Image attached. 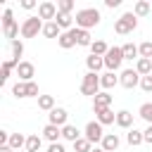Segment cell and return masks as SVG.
<instances>
[{
    "mask_svg": "<svg viewBox=\"0 0 152 152\" xmlns=\"http://www.w3.org/2000/svg\"><path fill=\"white\" fill-rule=\"evenodd\" d=\"M74 19H76V24H78L81 28H88V26H95V24L100 21V12H97L95 7H86V10H78Z\"/></svg>",
    "mask_w": 152,
    "mask_h": 152,
    "instance_id": "6da1fadb",
    "label": "cell"
},
{
    "mask_svg": "<svg viewBox=\"0 0 152 152\" xmlns=\"http://www.w3.org/2000/svg\"><path fill=\"white\" fill-rule=\"evenodd\" d=\"M135 12H126V14H121V19L114 24V28H116V33H131L133 28H135Z\"/></svg>",
    "mask_w": 152,
    "mask_h": 152,
    "instance_id": "7a4b0ae2",
    "label": "cell"
},
{
    "mask_svg": "<svg viewBox=\"0 0 152 152\" xmlns=\"http://www.w3.org/2000/svg\"><path fill=\"white\" fill-rule=\"evenodd\" d=\"M100 86H102V83H100L97 74L88 71L86 78H83V83H81V93H83V95H97V88H100Z\"/></svg>",
    "mask_w": 152,
    "mask_h": 152,
    "instance_id": "3957f363",
    "label": "cell"
},
{
    "mask_svg": "<svg viewBox=\"0 0 152 152\" xmlns=\"http://www.w3.org/2000/svg\"><path fill=\"white\" fill-rule=\"evenodd\" d=\"M38 31H43V24H40V17H28L21 26V36L24 38H33L38 36Z\"/></svg>",
    "mask_w": 152,
    "mask_h": 152,
    "instance_id": "277c9868",
    "label": "cell"
},
{
    "mask_svg": "<svg viewBox=\"0 0 152 152\" xmlns=\"http://www.w3.org/2000/svg\"><path fill=\"white\" fill-rule=\"evenodd\" d=\"M121 59H124V52H121V48H109V52H107V57H104V66L114 71V69H119Z\"/></svg>",
    "mask_w": 152,
    "mask_h": 152,
    "instance_id": "5b68a950",
    "label": "cell"
},
{
    "mask_svg": "<svg viewBox=\"0 0 152 152\" xmlns=\"http://www.w3.org/2000/svg\"><path fill=\"white\" fill-rule=\"evenodd\" d=\"M86 138H88L90 142H97V140L102 138V124H100V121H90V124L86 126Z\"/></svg>",
    "mask_w": 152,
    "mask_h": 152,
    "instance_id": "8992f818",
    "label": "cell"
},
{
    "mask_svg": "<svg viewBox=\"0 0 152 152\" xmlns=\"http://www.w3.org/2000/svg\"><path fill=\"white\" fill-rule=\"evenodd\" d=\"M109 102H112V95L109 93H97L95 100H93V107H95V114L102 112V109H109Z\"/></svg>",
    "mask_w": 152,
    "mask_h": 152,
    "instance_id": "52a82bcc",
    "label": "cell"
},
{
    "mask_svg": "<svg viewBox=\"0 0 152 152\" xmlns=\"http://www.w3.org/2000/svg\"><path fill=\"white\" fill-rule=\"evenodd\" d=\"M38 17L40 19H55L57 17V5L55 2H43L38 7Z\"/></svg>",
    "mask_w": 152,
    "mask_h": 152,
    "instance_id": "ba28073f",
    "label": "cell"
},
{
    "mask_svg": "<svg viewBox=\"0 0 152 152\" xmlns=\"http://www.w3.org/2000/svg\"><path fill=\"white\" fill-rule=\"evenodd\" d=\"M121 83H124L126 88H135V86H138V71H135V69H126V71L121 74Z\"/></svg>",
    "mask_w": 152,
    "mask_h": 152,
    "instance_id": "9c48e42d",
    "label": "cell"
},
{
    "mask_svg": "<svg viewBox=\"0 0 152 152\" xmlns=\"http://www.w3.org/2000/svg\"><path fill=\"white\" fill-rule=\"evenodd\" d=\"M59 45H62V48H71V45H76V28L64 31V33L59 36Z\"/></svg>",
    "mask_w": 152,
    "mask_h": 152,
    "instance_id": "30bf717a",
    "label": "cell"
},
{
    "mask_svg": "<svg viewBox=\"0 0 152 152\" xmlns=\"http://www.w3.org/2000/svg\"><path fill=\"white\" fill-rule=\"evenodd\" d=\"M17 74H19V78H24V81H31V76H33V64H31V62H19Z\"/></svg>",
    "mask_w": 152,
    "mask_h": 152,
    "instance_id": "8fae6325",
    "label": "cell"
},
{
    "mask_svg": "<svg viewBox=\"0 0 152 152\" xmlns=\"http://www.w3.org/2000/svg\"><path fill=\"white\" fill-rule=\"evenodd\" d=\"M66 121V112L62 109V107H55L52 112H50V124H55V126H62Z\"/></svg>",
    "mask_w": 152,
    "mask_h": 152,
    "instance_id": "7c38bea8",
    "label": "cell"
},
{
    "mask_svg": "<svg viewBox=\"0 0 152 152\" xmlns=\"http://www.w3.org/2000/svg\"><path fill=\"white\" fill-rule=\"evenodd\" d=\"M43 133H45V138H48V140H52V142H55V140H57V138L62 135L59 126H55V124H48V126L43 128Z\"/></svg>",
    "mask_w": 152,
    "mask_h": 152,
    "instance_id": "4fadbf2b",
    "label": "cell"
},
{
    "mask_svg": "<svg viewBox=\"0 0 152 152\" xmlns=\"http://www.w3.org/2000/svg\"><path fill=\"white\" fill-rule=\"evenodd\" d=\"M116 124H119V126H124V128H128V126L133 124V114H131V112H126V109H124V112H119V114H116Z\"/></svg>",
    "mask_w": 152,
    "mask_h": 152,
    "instance_id": "5bb4252c",
    "label": "cell"
},
{
    "mask_svg": "<svg viewBox=\"0 0 152 152\" xmlns=\"http://www.w3.org/2000/svg\"><path fill=\"white\" fill-rule=\"evenodd\" d=\"M14 66H19V62H17V59H5V62H2V71H0V78L5 81V78L10 76V71H12Z\"/></svg>",
    "mask_w": 152,
    "mask_h": 152,
    "instance_id": "9a60e30c",
    "label": "cell"
},
{
    "mask_svg": "<svg viewBox=\"0 0 152 152\" xmlns=\"http://www.w3.org/2000/svg\"><path fill=\"white\" fill-rule=\"evenodd\" d=\"M62 135H64L66 140H74V142H76V140H78V128L71 126V124H66V126L62 128Z\"/></svg>",
    "mask_w": 152,
    "mask_h": 152,
    "instance_id": "2e32d148",
    "label": "cell"
},
{
    "mask_svg": "<svg viewBox=\"0 0 152 152\" xmlns=\"http://www.w3.org/2000/svg\"><path fill=\"white\" fill-rule=\"evenodd\" d=\"M102 145H104V147H102L104 152L116 150V147H119V138H116V135H104V138H102Z\"/></svg>",
    "mask_w": 152,
    "mask_h": 152,
    "instance_id": "e0dca14e",
    "label": "cell"
},
{
    "mask_svg": "<svg viewBox=\"0 0 152 152\" xmlns=\"http://www.w3.org/2000/svg\"><path fill=\"white\" fill-rule=\"evenodd\" d=\"M43 33H45V36H50V38H55V36L59 38V36H62V33H59V26H57V21H50V24H45V26H43Z\"/></svg>",
    "mask_w": 152,
    "mask_h": 152,
    "instance_id": "ac0fdd59",
    "label": "cell"
},
{
    "mask_svg": "<svg viewBox=\"0 0 152 152\" xmlns=\"http://www.w3.org/2000/svg\"><path fill=\"white\" fill-rule=\"evenodd\" d=\"M76 43L78 45H93L90 43V33L86 28H76Z\"/></svg>",
    "mask_w": 152,
    "mask_h": 152,
    "instance_id": "d6986e66",
    "label": "cell"
},
{
    "mask_svg": "<svg viewBox=\"0 0 152 152\" xmlns=\"http://www.w3.org/2000/svg\"><path fill=\"white\" fill-rule=\"evenodd\" d=\"M135 71H138V74H147V76H150V74H152V59H142V57H140V59H138V69H135Z\"/></svg>",
    "mask_w": 152,
    "mask_h": 152,
    "instance_id": "ffe728a7",
    "label": "cell"
},
{
    "mask_svg": "<svg viewBox=\"0 0 152 152\" xmlns=\"http://www.w3.org/2000/svg\"><path fill=\"white\" fill-rule=\"evenodd\" d=\"M38 107L52 112V109H55V100H52V95H40V97H38Z\"/></svg>",
    "mask_w": 152,
    "mask_h": 152,
    "instance_id": "44dd1931",
    "label": "cell"
},
{
    "mask_svg": "<svg viewBox=\"0 0 152 152\" xmlns=\"http://www.w3.org/2000/svg\"><path fill=\"white\" fill-rule=\"evenodd\" d=\"M102 64H104V59H102V57H97V55H90V57H88V69H90L93 74H95Z\"/></svg>",
    "mask_w": 152,
    "mask_h": 152,
    "instance_id": "7402d4cb",
    "label": "cell"
},
{
    "mask_svg": "<svg viewBox=\"0 0 152 152\" xmlns=\"http://www.w3.org/2000/svg\"><path fill=\"white\" fill-rule=\"evenodd\" d=\"M97 119H100V124H112L116 119V114L112 109H102V112H97Z\"/></svg>",
    "mask_w": 152,
    "mask_h": 152,
    "instance_id": "603a6c76",
    "label": "cell"
},
{
    "mask_svg": "<svg viewBox=\"0 0 152 152\" xmlns=\"http://www.w3.org/2000/svg\"><path fill=\"white\" fill-rule=\"evenodd\" d=\"M26 150L28 152H38L40 150V138L38 135H28L26 138Z\"/></svg>",
    "mask_w": 152,
    "mask_h": 152,
    "instance_id": "cb8c5ba5",
    "label": "cell"
},
{
    "mask_svg": "<svg viewBox=\"0 0 152 152\" xmlns=\"http://www.w3.org/2000/svg\"><path fill=\"white\" fill-rule=\"evenodd\" d=\"M55 21H57V26H62V28H69V26H71V17L64 14V12H57Z\"/></svg>",
    "mask_w": 152,
    "mask_h": 152,
    "instance_id": "d4e9b609",
    "label": "cell"
},
{
    "mask_svg": "<svg viewBox=\"0 0 152 152\" xmlns=\"http://www.w3.org/2000/svg\"><path fill=\"white\" fill-rule=\"evenodd\" d=\"M121 52H124V59H133V57H135L140 50H138L133 43H128V45H124V48H121Z\"/></svg>",
    "mask_w": 152,
    "mask_h": 152,
    "instance_id": "484cf974",
    "label": "cell"
},
{
    "mask_svg": "<svg viewBox=\"0 0 152 152\" xmlns=\"http://www.w3.org/2000/svg\"><path fill=\"white\" fill-rule=\"evenodd\" d=\"M145 138H142V133L140 131H135V128H131L128 131V145H140Z\"/></svg>",
    "mask_w": 152,
    "mask_h": 152,
    "instance_id": "4316f807",
    "label": "cell"
},
{
    "mask_svg": "<svg viewBox=\"0 0 152 152\" xmlns=\"http://www.w3.org/2000/svg\"><path fill=\"white\" fill-rule=\"evenodd\" d=\"M24 142H26V140H24V135H21V133H12V135H10V147L19 150Z\"/></svg>",
    "mask_w": 152,
    "mask_h": 152,
    "instance_id": "83f0119b",
    "label": "cell"
},
{
    "mask_svg": "<svg viewBox=\"0 0 152 152\" xmlns=\"http://www.w3.org/2000/svg\"><path fill=\"white\" fill-rule=\"evenodd\" d=\"M74 147H76V152H90V140L88 138H78L74 142Z\"/></svg>",
    "mask_w": 152,
    "mask_h": 152,
    "instance_id": "f1b7e54d",
    "label": "cell"
},
{
    "mask_svg": "<svg viewBox=\"0 0 152 152\" xmlns=\"http://www.w3.org/2000/svg\"><path fill=\"white\" fill-rule=\"evenodd\" d=\"M90 48H93V55H97V57H100V55H107V52H109V48H107V45H104L102 40H97V43H93Z\"/></svg>",
    "mask_w": 152,
    "mask_h": 152,
    "instance_id": "f546056e",
    "label": "cell"
},
{
    "mask_svg": "<svg viewBox=\"0 0 152 152\" xmlns=\"http://www.w3.org/2000/svg\"><path fill=\"white\" fill-rule=\"evenodd\" d=\"M24 55V45L19 43V40H12V59H17L19 62V57Z\"/></svg>",
    "mask_w": 152,
    "mask_h": 152,
    "instance_id": "4dcf8cb0",
    "label": "cell"
},
{
    "mask_svg": "<svg viewBox=\"0 0 152 152\" xmlns=\"http://www.w3.org/2000/svg\"><path fill=\"white\" fill-rule=\"evenodd\" d=\"M138 50H140L142 59H152V43H150V40H145V43H142V45H140Z\"/></svg>",
    "mask_w": 152,
    "mask_h": 152,
    "instance_id": "1f68e13d",
    "label": "cell"
},
{
    "mask_svg": "<svg viewBox=\"0 0 152 152\" xmlns=\"http://www.w3.org/2000/svg\"><path fill=\"white\" fill-rule=\"evenodd\" d=\"M140 116H142V119H147V121H150V126H152V102H145V104L140 107Z\"/></svg>",
    "mask_w": 152,
    "mask_h": 152,
    "instance_id": "d6a6232c",
    "label": "cell"
},
{
    "mask_svg": "<svg viewBox=\"0 0 152 152\" xmlns=\"http://www.w3.org/2000/svg\"><path fill=\"white\" fill-rule=\"evenodd\" d=\"M100 83H102L104 88H112V86L116 83V76H114V71H109V74H104V76L100 78Z\"/></svg>",
    "mask_w": 152,
    "mask_h": 152,
    "instance_id": "836d02e7",
    "label": "cell"
},
{
    "mask_svg": "<svg viewBox=\"0 0 152 152\" xmlns=\"http://www.w3.org/2000/svg\"><path fill=\"white\" fill-rule=\"evenodd\" d=\"M12 93H14L17 97H26V83H14V86H12Z\"/></svg>",
    "mask_w": 152,
    "mask_h": 152,
    "instance_id": "e575fe53",
    "label": "cell"
},
{
    "mask_svg": "<svg viewBox=\"0 0 152 152\" xmlns=\"http://www.w3.org/2000/svg\"><path fill=\"white\" fill-rule=\"evenodd\" d=\"M36 95H38V86L33 81H28L26 83V97H36Z\"/></svg>",
    "mask_w": 152,
    "mask_h": 152,
    "instance_id": "d590c367",
    "label": "cell"
},
{
    "mask_svg": "<svg viewBox=\"0 0 152 152\" xmlns=\"http://www.w3.org/2000/svg\"><path fill=\"white\" fill-rule=\"evenodd\" d=\"M140 86H142V90H145V93H152V74H150V76H142Z\"/></svg>",
    "mask_w": 152,
    "mask_h": 152,
    "instance_id": "8d00e7d4",
    "label": "cell"
},
{
    "mask_svg": "<svg viewBox=\"0 0 152 152\" xmlns=\"http://www.w3.org/2000/svg\"><path fill=\"white\" fill-rule=\"evenodd\" d=\"M147 12H150V2H145V0H142V2H138V5H135V14H147Z\"/></svg>",
    "mask_w": 152,
    "mask_h": 152,
    "instance_id": "74e56055",
    "label": "cell"
},
{
    "mask_svg": "<svg viewBox=\"0 0 152 152\" xmlns=\"http://www.w3.org/2000/svg\"><path fill=\"white\" fill-rule=\"evenodd\" d=\"M14 24V19H12V12L10 10H5V14H2V26L7 28V26H12Z\"/></svg>",
    "mask_w": 152,
    "mask_h": 152,
    "instance_id": "f35d334b",
    "label": "cell"
},
{
    "mask_svg": "<svg viewBox=\"0 0 152 152\" xmlns=\"http://www.w3.org/2000/svg\"><path fill=\"white\" fill-rule=\"evenodd\" d=\"M57 7H59V12H64V14H69V10H71V2H69V0H62V2L57 5Z\"/></svg>",
    "mask_w": 152,
    "mask_h": 152,
    "instance_id": "ab89813d",
    "label": "cell"
},
{
    "mask_svg": "<svg viewBox=\"0 0 152 152\" xmlns=\"http://www.w3.org/2000/svg\"><path fill=\"white\" fill-rule=\"evenodd\" d=\"M48 152H64V145H62V142H52Z\"/></svg>",
    "mask_w": 152,
    "mask_h": 152,
    "instance_id": "60d3db41",
    "label": "cell"
},
{
    "mask_svg": "<svg viewBox=\"0 0 152 152\" xmlns=\"http://www.w3.org/2000/svg\"><path fill=\"white\" fill-rule=\"evenodd\" d=\"M142 138H145L147 142H152V126H147V131L142 133Z\"/></svg>",
    "mask_w": 152,
    "mask_h": 152,
    "instance_id": "b9f144b4",
    "label": "cell"
},
{
    "mask_svg": "<svg viewBox=\"0 0 152 152\" xmlns=\"http://www.w3.org/2000/svg\"><path fill=\"white\" fill-rule=\"evenodd\" d=\"M7 140H10V138H7V131H0V145H2V147H5Z\"/></svg>",
    "mask_w": 152,
    "mask_h": 152,
    "instance_id": "7bdbcfd3",
    "label": "cell"
},
{
    "mask_svg": "<svg viewBox=\"0 0 152 152\" xmlns=\"http://www.w3.org/2000/svg\"><path fill=\"white\" fill-rule=\"evenodd\" d=\"M33 5H36V2H33V0H24V2H21V7H26V10H31V7H33Z\"/></svg>",
    "mask_w": 152,
    "mask_h": 152,
    "instance_id": "ee69618b",
    "label": "cell"
},
{
    "mask_svg": "<svg viewBox=\"0 0 152 152\" xmlns=\"http://www.w3.org/2000/svg\"><path fill=\"white\" fill-rule=\"evenodd\" d=\"M0 152H12V147H7V145H5V147H0Z\"/></svg>",
    "mask_w": 152,
    "mask_h": 152,
    "instance_id": "f6af8a7d",
    "label": "cell"
},
{
    "mask_svg": "<svg viewBox=\"0 0 152 152\" xmlns=\"http://www.w3.org/2000/svg\"><path fill=\"white\" fill-rule=\"evenodd\" d=\"M90 152H104V150H90Z\"/></svg>",
    "mask_w": 152,
    "mask_h": 152,
    "instance_id": "bcb514c9",
    "label": "cell"
}]
</instances>
